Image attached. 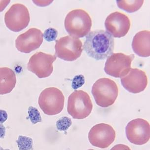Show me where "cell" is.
Returning <instances> with one entry per match:
<instances>
[{
    "label": "cell",
    "mask_w": 150,
    "mask_h": 150,
    "mask_svg": "<svg viewBox=\"0 0 150 150\" xmlns=\"http://www.w3.org/2000/svg\"><path fill=\"white\" fill-rule=\"evenodd\" d=\"M58 36V31L53 28H48L44 32L43 38L47 42H51L56 40Z\"/></svg>",
    "instance_id": "cell-21"
},
{
    "label": "cell",
    "mask_w": 150,
    "mask_h": 150,
    "mask_svg": "<svg viewBox=\"0 0 150 150\" xmlns=\"http://www.w3.org/2000/svg\"><path fill=\"white\" fill-rule=\"evenodd\" d=\"M125 133L128 140L132 144L143 145L150 140V124L144 119H134L127 125Z\"/></svg>",
    "instance_id": "cell-11"
},
{
    "label": "cell",
    "mask_w": 150,
    "mask_h": 150,
    "mask_svg": "<svg viewBox=\"0 0 150 150\" xmlns=\"http://www.w3.org/2000/svg\"><path fill=\"white\" fill-rule=\"evenodd\" d=\"M134 55L122 53L112 54L105 62L104 71L107 75L116 78H122L129 73Z\"/></svg>",
    "instance_id": "cell-8"
},
{
    "label": "cell",
    "mask_w": 150,
    "mask_h": 150,
    "mask_svg": "<svg viewBox=\"0 0 150 150\" xmlns=\"http://www.w3.org/2000/svg\"><path fill=\"white\" fill-rule=\"evenodd\" d=\"M122 86L132 93H139L146 89L148 77L145 72L137 68H131L129 72L120 79Z\"/></svg>",
    "instance_id": "cell-14"
},
{
    "label": "cell",
    "mask_w": 150,
    "mask_h": 150,
    "mask_svg": "<svg viewBox=\"0 0 150 150\" xmlns=\"http://www.w3.org/2000/svg\"><path fill=\"white\" fill-rule=\"evenodd\" d=\"M116 137V131L111 125L101 123L94 125L91 128L88 138L92 146L99 148H108L114 142Z\"/></svg>",
    "instance_id": "cell-10"
},
{
    "label": "cell",
    "mask_w": 150,
    "mask_h": 150,
    "mask_svg": "<svg viewBox=\"0 0 150 150\" xmlns=\"http://www.w3.org/2000/svg\"><path fill=\"white\" fill-rule=\"evenodd\" d=\"M11 1L8 0H0V13L3 11L8 6V4L10 3Z\"/></svg>",
    "instance_id": "cell-26"
},
{
    "label": "cell",
    "mask_w": 150,
    "mask_h": 150,
    "mask_svg": "<svg viewBox=\"0 0 150 150\" xmlns=\"http://www.w3.org/2000/svg\"><path fill=\"white\" fill-rule=\"evenodd\" d=\"M28 113L29 118L32 124L35 125L42 121L41 114L37 108L33 106L29 107L28 108Z\"/></svg>",
    "instance_id": "cell-20"
},
{
    "label": "cell",
    "mask_w": 150,
    "mask_h": 150,
    "mask_svg": "<svg viewBox=\"0 0 150 150\" xmlns=\"http://www.w3.org/2000/svg\"><path fill=\"white\" fill-rule=\"evenodd\" d=\"M55 55L38 52L30 57L27 69L35 74L39 78L50 77L53 71V63L56 60Z\"/></svg>",
    "instance_id": "cell-9"
},
{
    "label": "cell",
    "mask_w": 150,
    "mask_h": 150,
    "mask_svg": "<svg viewBox=\"0 0 150 150\" xmlns=\"http://www.w3.org/2000/svg\"><path fill=\"white\" fill-rule=\"evenodd\" d=\"M6 27L14 32H18L28 26L30 21L28 8L21 4L12 5L5 15Z\"/></svg>",
    "instance_id": "cell-7"
},
{
    "label": "cell",
    "mask_w": 150,
    "mask_h": 150,
    "mask_svg": "<svg viewBox=\"0 0 150 150\" xmlns=\"http://www.w3.org/2000/svg\"><path fill=\"white\" fill-rule=\"evenodd\" d=\"M19 150H31L33 149V139L27 136H19L16 140Z\"/></svg>",
    "instance_id": "cell-18"
},
{
    "label": "cell",
    "mask_w": 150,
    "mask_h": 150,
    "mask_svg": "<svg viewBox=\"0 0 150 150\" xmlns=\"http://www.w3.org/2000/svg\"><path fill=\"white\" fill-rule=\"evenodd\" d=\"M65 97L57 88H47L40 94L38 104L43 112L48 116H55L62 111Z\"/></svg>",
    "instance_id": "cell-4"
},
{
    "label": "cell",
    "mask_w": 150,
    "mask_h": 150,
    "mask_svg": "<svg viewBox=\"0 0 150 150\" xmlns=\"http://www.w3.org/2000/svg\"><path fill=\"white\" fill-rule=\"evenodd\" d=\"M131 26V22L128 16L119 11L110 14L105 21L106 31L113 37H124L128 33Z\"/></svg>",
    "instance_id": "cell-13"
},
{
    "label": "cell",
    "mask_w": 150,
    "mask_h": 150,
    "mask_svg": "<svg viewBox=\"0 0 150 150\" xmlns=\"http://www.w3.org/2000/svg\"><path fill=\"white\" fill-rule=\"evenodd\" d=\"M16 81V74L12 69L0 68V95L11 93L15 88Z\"/></svg>",
    "instance_id": "cell-16"
},
{
    "label": "cell",
    "mask_w": 150,
    "mask_h": 150,
    "mask_svg": "<svg viewBox=\"0 0 150 150\" xmlns=\"http://www.w3.org/2000/svg\"><path fill=\"white\" fill-rule=\"evenodd\" d=\"M9 150V149H5V150Z\"/></svg>",
    "instance_id": "cell-29"
},
{
    "label": "cell",
    "mask_w": 150,
    "mask_h": 150,
    "mask_svg": "<svg viewBox=\"0 0 150 150\" xmlns=\"http://www.w3.org/2000/svg\"><path fill=\"white\" fill-rule=\"evenodd\" d=\"M84 83V78L82 75H78L74 77L72 81V88L76 89L82 86Z\"/></svg>",
    "instance_id": "cell-22"
},
{
    "label": "cell",
    "mask_w": 150,
    "mask_h": 150,
    "mask_svg": "<svg viewBox=\"0 0 150 150\" xmlns=\"http://www.w3.org/2000/svg\"><path fill=\"white\" fill-rule=\"evenodd\" d=\"M92 109L93 104L91 97L84 91H74L68 97V112L73 119H86L90 115Z\"/></svg>",
    "instance_id": "cell-5"
},
{
    "label": "cell",
    "mask_w": 150,
    "mask_h": 150,
    "mask_svg": "<svg viewBox=\"0 0 150 150\" xmlns=\"http://www.w3.org/2000/svg\"><path fill=\"white\" fill-rule=\"evenodd\" d=\"M8 118V113L4 110H0V124H3Z\"/></svg>",
    "instance_id": "cell-25"
},
{
    "label": "cell",
    "mask_w": 150,
    "mask_h": 150,
    "mask_svg": "<svg viewBox=\"0 0 150 150\" xmlns=\"http://www.w3.org/2000/svg\"><path fill=\"white\" fill-rule=\"evenodd\" d=\"M133 52L142 57H148L150 55V32L149 30H143L136 33L132 42Z\"/></svg>",
    "instance_id": "cell-15"
},
{
    "label": "cell",
    "mask_w": 150,
    "mask_h": 150,
    "mask_svg": "<svg viewBox=\"0 0 150 150\" xmlns=\"http://www.w3.org/2000/svg\"><path fill=\"white\" fill-rule=\"evenodd\" d=\"M43 40V34L41 30L30 28L17 37L16 40V48L22 53H29L39 49Z\"/></svg>",
    "instance_id": "cell-12"
},
{
    "label": "cell",
    "mask_w": 150,
    "mask_h": 150,
    "mask_svg": "<svg viewBox=\"0 0 150 150\" xmlns=\"http://www.w3.org/2000/svg\"><path fill=\"white\" fill-rule=\"evenodd\" d=\"M55 55L66 61H75L81 56L83 43L79 38L67 36L56 40Z\"/></svg>",
    "instance_id": "cell-6"
},
{
    "label": "cell",
    "mask_w": 150,
    "mask_h": 150,
    "mask_svg": "<svg viewBox=\"0 0 150 150\" xmlns=\"http://www.w3.org/2000/svg\"><path fill=\"white\" fill-rule=\"evenodd\" d=\"M116 2L117 6L120 9L125 11L127 13H133L140 9L144 1L142 0H127Z\"/></svg>",
    "instance_id": "cell-17"
},
{
    "label": "cell",
    "mask_w": 150,
    "mask_h": 150,
    "mask_svg": "<svg viewBox=\"0 0 150 150\" xmlns=\"http://www.w3.org/2000/svg\"><path fill=\"white\" fill-rule=\"evenodd\" d=\"M33 3L38 6H45L50 5L53 1H33Z\"/></svg>",
    "instance_id": "cell-23"
},
{
    "label": "cell",
    "mask_w": 150,
    "mask_h": 150,
    "mask_svg": "<svg viewBox=\"0 0 150 150\" xmlns=\"http://www.w3.org/2000/svg\"><path fill=\"white\" fill-rule=\"evenodd\" d=\"M110 150H131L128 146L125 144H119L112 147Z\"/></svg>",
    "instance_id": "cell-24"
},
{
    "label": "cell",
    "mask_w": 150,
    "mask_h": 150,
    "mask_svg": "<svg viewBox=\"0 0 150 150\" xmlns=\"http://www.w3.org/2000/svg\"><path fill=\"white\" fill-rule=\"evenodd\" d=\"M72 120L67 117H63L56 122V126L59 131H66L72 125Z\"/></svg>",
    "instance_id": "cell-19"
},
{
    "label": "cell",
    "mask_w": 150,
    "mask_h": 150,
    "mask_svg": "<svg viewBox=\"0 0 150 150\" xmlns=\"http://www.w3.org/2000/svg\"><path fill=\"white\" fill-rule=\"evenodd\" d=\"M91 92L96 103L102 108H107L114 104L119 89L115 81L109 78L97 80L93 84Z\"/></svg>",
    "instance_id": "cell-3"
},
{
    "label": "cell",
    "mask_w": 150,
    "mask_h": 150,
    "mask_svg": "<svg viewBox=\"0 0 150 150\" xmlns=\"http://www.w3.org/2000/svg\"><path fill=\"white\" fill-rule=\"evenodd\" d=\"M114 38L108 32L96 30L86 36L83 49L88 56L96 60H103L112 55L114 50Z\"/></svg>",
    "instance_id": "cell-1"
},
{
    "label": "cell",
    "mask_w": 150,
    "mask_h": 150,
    "mask_svg": "<svg viewBox=\"0 0 150 150\" xmlns=\"http://www.w3.org/2000/svg\"><path fill=\"white\" fill-rule=\"evenodd\" d=\"M64 26L71 36L81 38L88 35L92 26V20L84 10L76 9L70 11L66 16Z\"/></svg>",
    "instance_id": "cell-2"
},
{
    "label": "cell",
    "mask_w": 150,
    "mask_h": 150,
    "mask_svg": "<svg viewBox=\"0 0 150 150\" xmlns=\"http://www.w3.org/2000/svg\"><path fill=\"white\" fill-rule=\"evenodd\" d=\"M93 150V149H89V150Z\"/></svg>",
    "instance_id": "cell-28"
},
{
    "label": "cell",
    "mask_w": 150,
    "mask_h": 150,
    "mask_svg": "<svg viewBox=\"0 0 150 150\" xmlns=\"http://www.w3.org/2000/svg\"><path fill=\"white\" fill-rule=\"evenodd\" d=\"M6 129L4 125L2 124H0V138H3L6 135Z\"/></svg>",
    "instance_id": "cell-27"
}]
</instances>
